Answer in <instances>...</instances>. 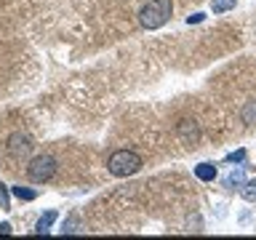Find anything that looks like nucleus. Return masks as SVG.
Returning a JSON list of instances; mask_svg holds the SVG:
<instances>
[{
    "mask_svg": "<svg viewBox=\"0 0 256 240\" xmlns=\"http://www.w3.org/2000/svg\"><path fill=\"white\" fill-rule=\"evenodd\" d=\"M171 14H174L171 0H150V3H144L142 11H139V24L144 30H160L168 19H171Z\"/></svg>",
    "mask_w": 256,
    "mask_h": 240,
    "instance_id": "f257e3e1",
    "label": "nucleus"
},
{
    "mask_svg": "<svg viewBox=\"0 0 256 240\" xmlns=\"http://www.w3.org/2000/svg\"><path fill=\"white\" fill-rule=\"evenodd\" d=\"M107 168H110L112 176L126 179V176H134L142 168V158L136 155L134 150H118V152H112V155H110Z\"/></svg>",
    "mask_w": 256,
    "mask_h": 240,
    "instance_id": "f03ea898",
    "label": "nucleus"
},
{
    "mask_svg": "<svg viewBox=\"0 0 256 240\" xmlns=\"http://www.w3.org/2000/svg\"><path fill=\"white\" fill-rule=\"evenodd\" d=\"M56 174V160L51 155H38V158H32L30 160V166H27V176H30V182H48L51 176Z\"/></svg>",
    "mask_w": 256,
    "mask_h": 240,
    "instance_id": "7ed1b4c3",
    "label": "nucleus"
},
{
    "mask_svg": "<svg viewBox=\"0 0 256 240\" xmlns=\"http://www.w3.org/2000/svg\"><path fill=\"white\" fill-rule=\"evenodd\" d=\"M30 150H32V144L27 136H22V134H14L11 139H8V155L11 158H24V155H30Z\"/></svg>",
    "mask_w": 256,
    "mask_h": 240,
    "instance_id": "20e7f679",
    "label": "nucleus"
},
{
    "mask_svg": "<svg viewBox=\"0 0 256 240\" xmlns=\"http://www.w3.org/2000/svg\"><path fill=\"white\" fill-rule=\"evenodd\" d=\"M179 139L184 144H198L200 142V126L195 123V120H182L179 123Z\"/></svg>",
    "mask_w": 256,
    "mask_h": 240,
    "instance_id": "39448f33",
    "label": "nucleus"
},
{
    "mask_svg": "<svg viewBox=\"0 0 256 240\" xmlns=\"http://www.w3.org/2000/svg\"><path fill=\"white\" fill-rule=\"evenodd\" d=\"M195 176L200 182H214L216 179V166L214 163H200V166H195Z\"/></svg>",
    "mask_w": 256,
    "mask_h": 240,
    "instance_id": "423d86ee",
    "label": "nucleus"
},
{
    "mask_svg": "<svg viewBox=\"0 0 256 240\" xmlns=\"http://www.w3.org/2000/svg\"><path fill=\"white\" fill-rule=\"evenodd\" d=\"M243 184H246V174H243V168H235V171H230V176L224 179V187H230V190L243 187Z\"/></svg>",
    "mask_w": 256,
    "mask_h": 240,
    "instance_id": "0eeeda50",
    "label": "nucleus"
},
{
    "mask_svg": "<svg viewBox=\"0 0 256 240\" xmlns=\"http://www.w3.org/2000/svg\"><path fill=\"white\" fill-rule=\"evenodd\" d=\"M54 222H56V211H46V216H40V219H38L35 232H38V235H46V232L51 230Z\"/></svg>",
    "mask_w": 256,
    "mask_h": 240,
    "instance_id": "6e6552de",
    "label": "nucleus"
},
{
    "mask_svg": "<svg viewBox=\"0 0 256 240\" xmlns=\"http://www.w3.org/2000/svg\"><path fill=\"white\" fill-rule=\"evenodd\" d=\"M62 232L64 235H75V232H80V222H78V216H67L62 224Z\"/></svg>",
    "mask_w": 256,
    "mask_h": 240,
    "instance_id": "1a4fd4ad",
    "label": "nucleus"
},
{
    "mask_svg": "<svg viewBox=\"0 0 256 240\" xmlns=\"http://www.w3.org/2000/svg\"><path fill=\"white\" fill-rule=\"evenodd\" d=\"M14 195L19 198V200H24V203H30V200H35V198H38V192H35V190H30V187H14Z\"/></svg>",
    "mask_w": 256,
    "mask_h": 240,
    "instance_id": "9d476101",
    "label": "nucleus"
},
{
    "mask_svg": "<svg viewBox=\"0 0 256 240\" xmlns=\"http://www.w3.org/2000/svg\"><path fill=\"white\" fill-rule=\"evenodd\" d=\"M230 8H235V0H211L214 14H224V11H230Z\"/></svg>",
    "mask_w": 256,
    "mask_h": 240,
    "instance_id": "9b49d317",
    "label": "nucleus"
},
{
    "mask_svg": "<svg viewBox=\"0 0 256 240\" xmlns=\"http://www.w3.org/2000/svg\"><path fill=\"white\" fill-rule=\"evenodd\" d=\"M240 192H243V198L248 200V203H256V179L254 182H246L243 187H240Z\"/></svg>",
    "mask_w": 256,
    "mask_h": 240,
    "instance_id": "f8f14e48",
    "label": "nucleus"
},
{
    "mask_svg": "<svg viewBox=\"0 0 256 240\" xmlns=\"http://www.w3.org/2000/svg\"><path fill=\"white\" fill-rule=\"evenodd\" d=\"M0 208H3V211L11 208V195H8V187H6L3 182H0Z\"/></svg>",
    "mask_w": 256,
    "mask_h": 240,
    "instance_id": "ddd939ff",
    "label": "nucleus"
},
{
    "mask_svg": "<svg viewBox=\"0 0 256 240\" xmlns=\"http://www.w3.org/2000/svg\"><path fill=\"white\" fill-rule=\"evenodd\" d=\"M224 160H227V163H243V160H246V150H238V152H230V155H227V158H224Z\"/></svg>",
    "mask_w": 256,
    "mask_h": 240,
    "instance_id": "4468645a",
    "label": "nucleus"
},
{
    "mask_svg": "<svg viewBox=\"0 0 256 240\" xmlns=\"http://www.w3.org/2000/svg\"><path fill=\"white\" fill-rule=\"evenodd\" d=\"M11 232H14V227H11L8 222H3V224H0V235H11Z\"/></svg>",
    "mask_w": 256,
    "mask_h": 240,
    "instance_id": "2eb2a0df",
    "label": "nucleus"
},
{
    "mask_svg": "<svg viewBox=\"0 0 256 240\" xmlns=\"http://www.w3.org/2000/svg\"><path fill=\"white\" fill-rule=\"evenodd\" d=\"M200 22H203V14H192L187 19V24H200Z\"/></svg>",
    "mask_w": 256,
    "mask_h": 240,
    "instance_id": "dca6fc26",
    "label": "nucleus"
}]
</instances>
